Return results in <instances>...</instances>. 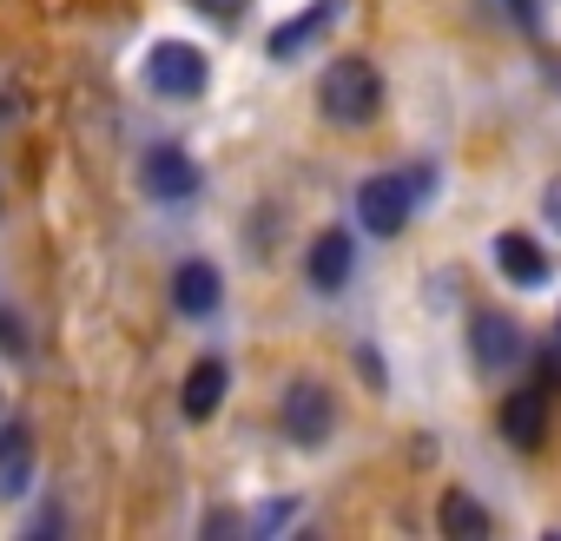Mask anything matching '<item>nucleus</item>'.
I'll list each match as a JSON object with an SVG mask.
<instances>
[{
  "label": "nucleus",
  "mask_w": 561,
  "mask_h": 541,
  "mask_svg": "<svg viewBox=\"0 0 561 541\" xmlns=\"http://www.w3.org/2000/svg\"><path fill=\"white\" fill-rule=\"evenodd\" d=\"M318 106H324L331 126H364V119L383 106V73H377L370 60L344 54V60L324 67V80H318Z\"/></svg>",
  "instance_id": "1"
},
{
  "label": "nucleus",
  "mask_w": 561,
  "mask_h": 541,
  "mask_svg": "<svg viewBox=\"0 0 561 541\" xmlns=\"http://www.w3.org/2000/svg\"><path fill=\"white\" fill-rule=\"evenodd\" d=\"M205 80H211V67H205V54H198L192 41H159V47L146 54V87H152L159 100H198Z\"/></svg>",
  "instance_id": "2"
},
{
  "label": "nucleus",
  "mask_w": 561,
  "mask_h": 541,
  "mask_svg": "<svg viewBox=\"0 0 561 541\" xmlns=\"http://www.w3.org/2000/svg\"><path fill=\"white\" fill-rule=\"evenodd\" d=\"M277 423H285V436H291L298 449H318V442H331V429H337V396H331L324 383L298 377V383L285 390V410H277Z\"/></svg>",
  "instance_id": "3"
},
{
  "label": "nucleus",
  "mask_w": 561,
  "mask_h": 541,
  "mask_svg": "<svg viewBox=\"0 0 561 541\" xmlns=\"http://www.w3.org/2000/svg\"><path fill=\"white\" fill-rule=\"evenodd\" d=\"M410 205H416V192H410V179H397V172H377V179L357 185V225H364L370 238H397V231L410 225Z\"/></svg>",
  "instance_id": "4"
},
{
  "label": "nucleus",
  "mask_w": 561,
  "mask_h": 541,
  "mask_svg": "<svg viewBox=\"0 0 561 541\" xmlns=\"http://www.w3.org/2000/svg\"><path fill=\"white\" fill-rule=\"evenodd\" d=\"M469 357H476V370H489V377L515 370V364H522V324L502 318V311H482V318L469 324Z\"/></svg>",
  "instance_id": "5"
},
{
  "label": "nucleus",
  "mask_w": 561,
  "mask_h": 541,
  "mask_svg": "<svg viewBox=\"0 0 561 541\" xmlns=\"http://www.w3.org/2000/svg\"><path fill=\"white\" fill-rule=\"evenodd\" d=\"M495 270L515 285V291H541L548 278H554V264H548V251L528 238V231H502L495 238Z\"/></svg>",
  "instance_id": "6"
},
{
  "label": "nucleus",
  "mask_w": 561,
  "mask_h": 541,
  "mask_svg": "<svg viewBox=\"0 0 561 541\" xmlns=\"http://www.w3.org/2000/svg\"><path fill=\"white\" fill-rule=\"evenodd\" d=\"M305 270H311V285H318L324 298H337V291L351 285V270H357V244H351V231H318Z\"/></svg>",
  "instance_id": "7"
},
{
  "label": "nucleus",
  "mask_w": 561,
  "mask_h": 541,
  "mask_svg": "<svg viewBox=\"0 0 561 541\" xmlns=\"http://www.w3.org/2000/svg\"><path fill=\"white\" fill-rule=\"evenodd\" d=\"M146 192H152L159 205H179V198L198 192V165H192L179 146H152V152H146Z\"/></svg>",
  "instance_id": "8"
},
{
  "label": "nucleus",
  "mask_w": 561,
  "mask_h": 541,
  "mask_svg": "<svg viewBox=\"0 0 561 541\" xmlns=\"http://www.w3.org/2000/svg\"><path fill=\"white\" fill-rule=\"evenodd\" d=\"M502 436L515 442V449H541L548 442V390H515V396H502Z\"/></svg>",
  "instance_id": "9"
},
{
  "label": "nucleus",
  "mask_w": 561,
  "mask_h": 541,
  "mask_svg": "<svg viewBox=\"0 0 561 541\" xmlns=\"http://www.w3.org/2000/svg\"><path fill=\"white\" fill-rule=\"evenodd\" d=\"M337 14H344L337 0H318V8H305L298 21H285V27H271V41H264V47H271V60H298V54H305L311 41H324V34L337 27Z\"/></svg>",
  "instance_id": "10"
},
{
  "label": "nucleus",
  "mask_w": 561,
  "mask_h": 541,
  "mask_svg": "<svg viewBox=\"0 0 561 541\" xmlns=\"http://www.w3.org/2000/svg\"><path fill=\"white\" fill-rule=\"evenodd\" d=\"M172 304H179L185 318H211V311L225 304V278H218L211 264H198V257H192V264H179V270H172Z\"/></svg>",
  "instance_id": "11"
},
{
  "label": "nucleus",
  "mask_w": 561,
  "mask_h": 541,
  "mask_svg": "<svg viewBox=\"0 0 561 541\" xmlns=\"http://www.w3.org/2000/svg\"><path fill=\"white\" fill-rule=\"evenodd\" d=\"M225 383H231V370H225L218 357H198V364H192V377H185L179 410H185L192 423H211V416H218V403H225Z\"/></svg>",
  "instance_id": "12"
},
{
  "label": "nucleus",
  "mask_w": 561,
  "mask_h": 541,
  "mask_svg": "<svg viewBox=\"0 0 561 541\" xmlns=\"http://www.w3.org/2000/svg\"><path fill=\"white\" fill-rule=\"evenodd\" d=\"M436 528H443L449 541H482V534H489V508H482L476 495H462V488H443V502H436Z\"/></svg>",
  "instance_id": "13"
},
{
  "label": "nucleus",
  "mask_w": 561,
  "mask_h": 541,
  "mask_svg": "<svg viewBox=\"0 0 561 541\" xmlns=\"http://www.w3.org/2000/svg\"><path fill=\"white\" fill-rule=\"evenodd\" d=\"M34 482V442L27 429H0V495H27Z\"/></svg>",
  "instance_id": "14"
},
{
  "label": "nucleus",
  "mask_w": 561,
  "mask_h": 541,
  "mask_svg": "<svg viewBox=\"0 0 561 541\" xmlns=\"http://www.w3.org/2000/svg\"><path fill=\"white\" fill-rule=\"evenodd\" d=\"M192 8H198L205 21H218V27H238V21L251 14V0H192Z\"/></svg>",
  "instance_id": "15"
},
{
  "label": "nucleus",
  "mask_w": 561,
  "mask_h": 541,
  "mask_svg": "<svg viewBox=\"0 0 561 541\" xmlns=\"http://www.w3.org/2000/svg\"><path fill=\"white\" fill-rule=\"evenodd\" d=\"M291 515H298V508H291V502H271V508H257V515H251V521H244V528H257V534H277V528H285V521H291Z\"/></svg>",
  "instance_id": "16"
},
{
  "label": "nucleus",
  "mask_w": 561,
  "mask_h": 541,
  "mask_svg": "<svg viewBox=\"0 0 561 541\" xmlns=\"http://www.w3.org/2000/svg\"><path fill=\"white\" fill-rule=\"evenodd\" d=\"M541 218H548V225H554V231H561V179H554V185H548V192H541Z\"/></svg>",
  "instance_id": "17"
},
{
  "label": "nucleus",
  "mask_w": 561,
  "mask_h": 541,
  "mask_svg": "<svg viewBox=\"0 0 561 541\" xmlns=\"http://www.w3.org/2000/svg\"><path fill=\"white\" fill-rule=\"evenodd\" d=\"M231 528H244L231 508H218V515H205V534H231Z\"/></svg>",
  "instance_id": "18"
},
{
  "label": "nucleus",
  "mask_w": 561,
  "mask_h": 541,
  "mask_svg": "<svg viewBox=\"0 0 561 541\" xmlns=\"http://www.w3.org/2000/svg\"><path fill=\"white\" fill-rule=\"evenodd\" d=\"M0 344H8V350H14V357H21V350H27V337H21V331H14V318H0Z\"/></svg>",
  "instance_id": "19"
},
{
  "label": "nucleus",
  "mask_w": 561,
  "mask_h": 541,
  "mask_svg": "<svg viewBox=\"0 0 561 541\" xmlns=\"http://www.w3.org/2000/svg\"><path fill=\"white\" fill-rule=\"evenodd\" d=\"M508 8H515V21H522V27H541V8H535V0H508Z\"/></svg>",
  "instance_id": "20"
}]
</instances>
